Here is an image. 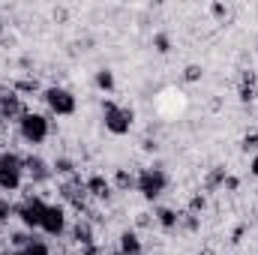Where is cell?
Masks as SVG:
<instances>
[{
    "mask_svg": "<svg viewBox=\"0 0 258 255\" xmlns=\"http://www.w3.org/2000/svg\"><path fill=\"white\" fill-rule=\"evenodd\" d=\"M18 138L24 141V144H30V147H39V144H45L48 138H51V114H42V111H24L21 117H18Z\"/></svg>",
    "mask_w": 258,
    "mask_h": 255,
    "instance_id": "obj_1",
    "label": "cell"
},
{
    "mask_svg": "<svg viewBox=\"0 0 258 255\" xmlns=\"http://www.w3.org/2000/svg\"><path fill=\"white\" fill-rule=\"evenodd\" d=\"M24 156H18L15 150L3 147L0 150V192H21L24 186Z\"/></svg>",
    "mask_w": 258,
    "mask_h": 255,
    "instance_id": "obj_2",
    "label": "cell"
},
{
    "mask_svg": "<svg viewBox=\"0 0 258 255\" xmlns=\"http://www.w3.org/2000/svg\"><path fill=\"white\" fill-rule=\"evenodd\" d=\"M42 102H45V108H48V114L51 117H72L75 111H78V96L63 87V84H51V87H42Z\"/></svg>",
    "mask_w": 258,
    "mask_h": 255,
    "instance_id": "obj_3",
    "label": "cell"
},
{
    "mask_svg": "<svg viewBox=\"0 0 258 255\" xmlns=\"http://www.w3.org/2000/svg\"><path fill=\"white\" fill-rule=\"evenodd\" d=\"M168 189V171L162 165H147L135 174V192H141L144 201H156Z\"/></svg>",
    "mask_w": 258,
    "mask_h": 255,
    "instance_id": "obj_4",
    "label": "cell"
},
{
    "mask_svg": "<svg viewBox=\"0 0 258 255\" xmlns=\"http://www.w3.org/2000/svg\"><path fill=\"white\" fill-rule=\"evenodd\" d=\"M102 126L111 135H129V129L135 126V108L120 105L114 99L102 102Z\"/></svg>",
    "mask_w": 258,
    "mask_h": 255,
    "instance_id": "obj_5",
    "label": "cell"
},
{
    "mask_svg": "<svg viewBox=\"0 0 258 255\" xmlns=\"http://www.w3.org/2000/svg\"><path fill=\"white\" fill-rule=\"evenodd\" d=\"M45 207H48V201H45L42 195H24V198L15 204V219L21 222V228L39 231L42 216H45Z\"/></svg>",
    "mask_w": 258,
    "mask_h": 255,
    "instance_id": "obj_6",
    "label": "cell"
},
{
    "mask_svg": "<svg viewBox=\"0 0 258 255\" xmlns=\"http://www.w3.org/2000/svg\"><path fill=\"white\" fill-rule=\"evenodd\" d=\"M39 231H42L48 240L69 234V207H66L63 201H48V207H45V216H42V225H39Z\"/></svg>",
    "mask_w": 258,
    "mask_h": 255,
    "instance_id": "obj_7",
    "label": "cell"
},
{
    "mask_svg": "<svg viewBox=\"0 0 258 255\" xmlns=\"http://www.w3.org/2000/svg\"><path fill=\"white\" fill-rule=\"evenodd\" d=\"M24 177L30 180V186H42V183L54 180L51 162H45V159H42V156H36V153L24 156Z\"/></svg>",
    "mask_w": 258,
    "mask_h": 255,
    "instance_id": "obj_8",
    "label": "cell"
},
{
    "mask_svg": "<svg viewBox=\"0 0 258 255\" xmlns=\"http://www.w3.org/2000/svg\"><path fill=\"white\" fill-rule=\"evenodd\" d=\"M27 111V105H24V96H18L12 87L0 96V120L3 123H18V117Z\"/></svg>",
    "mask_w": 258,
    "mask_h": 255,
    "instance_id": "obj_9",
    "label": "cell"
},
{
    "mask_svg": "<svg viewBox=\"0 0 258 255\" xmlns=\"http://www.w3.org/2000/svg\"><path fill=\"white\" fill-rule=\"evenodd\" d=\"M69 240H72L75 246H81V249L96 246V228H93V222H90L87 216H78V219L69 225Z\"/></svg>",
    "mask_w": 258,
    "mask_h": 255,
    "instance_id": "obj_10",
    "label": "cell"
},
{
    "mask_svg": "<svg viewBox=\"0 0 258 255\" xmlns=\"http://www.w3.org/2000/svg\"><path fill=\"white\" fill-rule=\"evenodd\" d=\"M84 189H87V195H90L93 201H102V204H108L111 195H114V186H111V180H108L105 174H90V177H84Z\"/></svg>",
    "mask_w": 258,
    "mask_h": 255,
    "instance_id": "obj_11",
    "label": "cell"
},
{
    "mask_svg": "<svg viewBox=\"0 0 258 255\" xmlns=\"http://www.w3.org/2000/svg\"><path fill=\"white\" fill-rule=\"evenodd\" d=\"M117 255H144V240L135 228H123L117 234Z\"/></svg>",
    "mask_w": 258,
    "mask_h": 255,
    "instance_id": "obj_12",
    "label": "cell"
},
{
    "mask_svg": "<svg viewBox=\"0 0 258 255\" xmlns=\"http://www.w3.org/2000/svg\"><path fill=\"white\" fill-rule=\"evenodd\" d=\"M153 222H156L162 231H177V225H180V213H177L174 207L159 204V207L153 210Z\"/></svg>",
    "mask_w": 258,
    "mask_h": 255,
    "instance_id": "obj_13",
    "label": "cell"
},
{
    "mask_svg": "<svg viewBox=\"0 0 258 255\" xmlns=\"http://www.w3.org/2000/svg\"><path fill=\"white\" fill-rule=\"evenodd\" d=\"M93 84H96V90H99V93H105V96H111V93L117 90V78H114V72H111L108 66L96 69V75H93Z\"/></svg>",
    "mask_w": 258,
    "mask_h": 255,
    "instance_id": "obj_14",
    "label": "cell"
},
{
    "mask_svg": "<svg viewBox=\"0 0 258 255\" xmlns=\"http://www.w3.org/2000/svg\"><path fill=\"white\" fill-rule=\"evenodd\" d=\"M51 171H54L57 180H69V177L78 174V162H75L72 156H57V159L51 162Z\"/></svg>",
    "mask_w": 258,
    "mask_h": 255,
    "instance_id": "obj_15",
    "label": "cell"
},
{
    "mask_svg": "<svg viewBox=\"0 0 258 255\" xmlns=\"http://www.w3.org/2000/svg\"><path fill=\"white\" fill-rule=\"evenodd\" d=\"M27 255H54V249H51V240L45 237V234H30V240L21 246Z\"/></svg>",
    "mask_w": 258,
    "mask_h": 255,
    "instance_id": "obj_16",
    "label": "cell"
},
{
    "mask_svg": "<svg viewBox=\"0 0 258 255\" xmlns=\"http://www.w3.org/2000/svg\"><path fill=\"white\" fill-rule=\"evenodd\" d=\"M225 177H228V171H225L222 165L210 168V171H207V177H204V195H207V192H219L222 186H225Z\"/></svg>",
    "mask_w": 258,
    "mask_h": 255,
    "instance_id": "obj_17",
    "label": "cell"
},
{
    "mask_svg": "<svg viewBox=\"0 0 258 255\" xmlns=\"http://www.w3.org/2000/svg\"><path fill=\"white\" fill-rule=\"evenodd\" d=\"M111 186H114V192L135 189V174H129L126 168H117V171H114V177H111Z\"/></svg>",
    "mask_w": 258,
    "mask_h": 255,
    "instance_id": "obj_18",
    "label": "cell"
},
{
    "mask_svg": "<svg viewBox=\"0 0 258 255\" xmlns=\"http://www.w3.org/2000/svg\"><path fill=\"white\" fill-rule=\"evenodd\" d=\"M9 87H12V90H15L18 96H24V93H36V90L42 93V87H39V81H36L33 75H27V78H15V81H12Z\"/></svg>",
    "mask_w": 258,
    "mask_h": 255,
    "instance_id": "obj_19",
    "label": "cell"
},
{
    "mask_svg": "<svg viewBox=\"0 0 258 255\" xmlns=\"http://www.w3.org/2000/svg\"><path fill=\"white\" fill-rule=\"evenodd\" d=\"M153 51L156 54H171V33H165V30L153 33Z\"/></svg>",
    "mask_w": 258,
    "mask_h": 255,
    "instance_id": "obj_20",
    "label": "cell"
},
{
    "mask_svg": "<svg viewBox=\"0 0 258 255\" xmlns=\"http://www.w3.org/2000/svg\"><path fill=\"white\" fill-rule=\"evenodd\" d=\"M198 228H201V216H195V213H180V225H177V231L195 234Z\"/></svg>",
    "mask_w": 258,
    "mask_h": 255,
    "instance_id": "obj_21",
    "label": "cell"
},
{
    "mask_svg": "<svg viewBox=\"0 0 258 255\" xmlns=\"http://www.w3.org/2000/svg\"><path fill=\"white\" fill-rule=\"evenodd\" d=\"M207 210V195L204 192H195L192 198H189V207H186V213H195V216H201Z\"/></svg>",
    "mask_w": 258,
    "mask_h": 255,
    "instance_id": "obj_22",
    "label": "cell"
},
{
    "mask_svg": "<svg viewBox=\"0 0 258 255\" xmlns=\"http://www.w3.org/2000/svg\"><path fill=\"white\" fill-rule=\"evenodd\" d=\"M240 150H243V153H249V156H252V153H258V132H246V135H243Z\"/></svg>",
    "mask_w": 258,
    "mask_h": 255,
    "instance_id": "obj_23",
    "label": "cell"
},
{
    "mask_svg": "<svg viewBox=\"0 0 258 255\" xmlns=\"http://www.w3.org/2000/svg\"><path fill=\"white\" fill-rule=\"evenodd\" d=\"M204 78V69L198 63H189L186 69H183V81H189V84H195V81H201Z\"/></svg>",
    "mask_w": 258,
    "mask_h": 255,
    "instance_id": "obj_24",
    "label": "cell"
},
{
    "mask_svg": "<svg viewBox=\"0 0 258 255\" xmlns=\"http://www.w3.org/2000/svg\"><path fill=\"white\" fill-rule=\"evenodd\" d=\"M12 216H15V204H12L9 198H0V225L9 222Z\"/></svg>",
    "mask_w": 258,
    "mask_h": 255,
    "instance_id": "obj_25",
    "label": "cell"
},
{
    "mask_svg": "<svg viewBox=\"0 0 258 255\" xmlns=\"http://www.w3.org/2000/svg\"><path fill=\"white\" fill-rule=\"evenodd\" d=\"M255 99V87H243L240 84V102H252Z\"/></svg>",
    "mask_w": 258,
    "mask_h": 255,
    "instance_id": "obj_26",
    "label": "cell"
},
{
    "mask_svg": "<svg viewBox=\"0 0 258 255\" xmlns=\"http://www.w3.org/2000/svg\"><path fill=\"white\" fill-rule=\"evenodd\" d=\"M237 186H240V180H237L234 174H228V177H225V186H222V189H225V192H237Z\"/></svg>",
    "mask_w": 258,
    "mask_h": 255,
    "instance_id": "obj_27",
    "label": "cell"
},
{
    "mask_svg": "<svg viewBox=\"0 0 258 255\" xmlns=\"http://www.w3.org/2000/svg\"><path fill=\"white\" fill-rule=\"evenodd\" d=\"M243 234H246V225H237V228H234V231H231V243H234V246H237V243H240V240H243Z\"/></svg>",
    "mask_w": 258,
    "mask_h": 255,
    "instance_id": "obj_28",
    "label": "cell"
},
{
    "mask_svg": "<svg viewBox=\"0 0 258 255\" xmlns=\"http://www.w3.org/2000/svg\"><path fill=\"white\" fill-rule=\"evenodd\" d=\"M210 12H213L216 18H225V15H228V6H222V3H213V6H210Z\"/></svg>",
    "mask_w": 258,
    "mask_h": 255,
    "instance_id": "obj_29",
    "label": "cell"
},
{
    "mask_svg": "<svg viewBox=\"0 0 258 255\" xmlns=\"http://www.w3.org/2000/svg\"><path fill=\"white\" fill-rule=\"evenodd\" d=\"M249 174L258 177V153H252V159H249Z\"/></svg>",
    "mask_w": 258,
    "mask_h": 255,
    "instance_id": "obj_30",
    "label": "cell"
},
{
    "mask_svg": "<svg viewBox=\"0 0 258 255\" xmlns=\"http://www.w3.org/2000/svg\"><path fill=\"white\" fill-rule=\"evenodd\" d=\"M144 150H147V153H150V150L156 153V150H159V144H156V141H150V138H144Z\"/></svg>",
    "mask_w": 258,
    "mask_h": 255,
    "instance_id": "obj_31",
    "label": "cell"
},
{
    "mask_svg": "<svg viewBox=\"0 0 258 255\" xmlns=\"http://www.w3.org/2000/svg\"><path fill=\"white\" fill-rule=\"evenodd\" d=\"M78 255H102V249L99 246H87V249H81Z\"/></svg>",
    "mask_w": 258,
    "mask_h": 255,
    "instance_id": "obj_32",
    "label": "cell"
},
{
    "mask_svg": "<svg viewBox=\"0 0 258 255\" xmlns=\"http://www.w3.org/2000/svg\"><path fill=\"white\" fill-rule=\"evenodd\" d=\"M6 90H9V87H6V84H3V81H0V96H3V93H6Z\"/></svg>",
    "mask_w": 258,
    "mask_h": 255,
    "instance_id": "obj_33",
    "label": "cell"
},
{
    "mask_svg": "<svg viewBox=\"0 0 258 255\" xmlns=\"http://www.w3.org/2000/svg\"><path fill=\"white\" fill-rule=\"evenodd\" d=\"M9 255H27V252H24V249H12Z\"/></svg>",
    "mask_w": 258,
    "mask_h": 255,
    "instance_id": "obj_34",
    "label": "cell"
},
{
    "mask_svg": "<svg viewBox=\"0 0 258 255\" xmlns=\"http://www.w3.org/2000/svg\"><path fill=\"white\" fill-rule=\"evenodd\" d=\"M0 33H3V24H0Z\"/></svg>",
    "mask_w": 258,
    "mask_h": 255,
    "instance_id": "obj_35",
    "label": "cell"
}]
</instances>
